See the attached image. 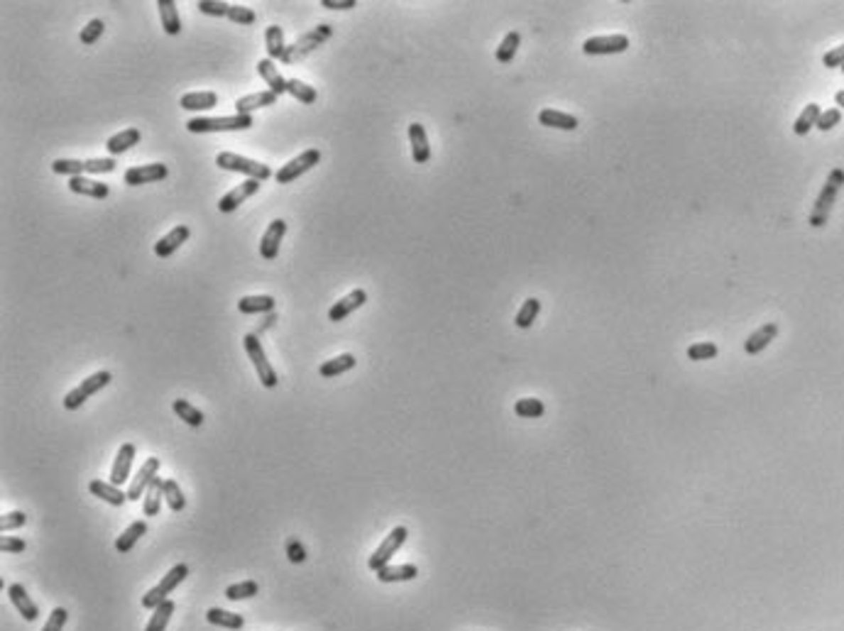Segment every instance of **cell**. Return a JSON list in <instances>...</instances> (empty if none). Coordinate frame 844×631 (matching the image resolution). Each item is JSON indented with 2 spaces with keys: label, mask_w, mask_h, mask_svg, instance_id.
Instances as JSON below:
<instances>
[{
  "label": "cell",
  "mask_w": 844,
  "mask_h": 631,
  "mask_svg": "<svg viewBox=\"0 0 844 631\" xmlns=\"http://www.w3.org/2000/svg\"><path fill=\"white\" fill-rule=\"evenodd\" d=\"M820 113H823V110H820L818 103H808L803 108V113L796 118V123H793V132H796V135H808V132L818 125Z\"/></svg>",
  "instance_id": "obj_36"
},
{
  "label": "cell",
  "mask_w": 844,
  "mask_h": 631,
  "mask_svg": "<svg viewBox=\"0 0 844 631\" xmlns=\"http://www.w3.org/2000/svg\"><path fill=\"white\" fill-rule=\"evenodd\" d=\"M228 20H233L235 25H252V22L257 20V15H255V10L245 8V5H230Z\"/></svg>",
  "instance_id": "obj_48"
},
{
  "label": "cell",
  "mask_w": 844,
  "mask_h": 631,
  "mask_svg": "<svg viewBox=\"0 0 844 631\" xmlns=\"http://www.w3.org/2000/svg\"><path fill=\"white\" fill-rule=\"evenodd\" d=\"M86 171L88 174H110V171H115V159L113 157L86 159Z\"/></svg>",
  "instance_id": "obj_51"
},
{
  "label": "cell",
  "mask_w": 844,
  "mask_h": 631,
  "mask_svg": "<svg viewBox=\"0 0 844 631\" xmlns=\"http://www.w3.org/2000/svg\"><path fill=\"white\" fill-rule=\"evenodd\" d=\"M164 502H167L172 512H181V509L186 507L184 492L179 490L176 480H164Z\"/></svg>",
  "instance_id": "obj_44"
},
{
  "label": "cell",
  "mask_w": 844,
  "mask_h": 631,
  "mask_svg": "<svg viewBox=\"0 0 844 631\" xmlns=\"http://www.w3.org/2000/svg\"><path fill=\"white\" fill-rule=\"evenodd\" d=\"M69 189L74 193H79V196H88V198H98V201H103V198H108V184H101V181L96 179H86V176H74V179L69 181Z\"/></svg>",
  "instance_id": "obj_23"
},
{
  "label": "cell",
  "mask_w": 844,
  "mask_h": 631,
  "mask_svg": "<svg viewBox=\"0 0 844 631\" xmlns=\"http://www.w3.org/2000/svg\"><path fill=\"white\" fill-rule=\"evenodd\" d=\"M0 548H3V553H22L27 548V544L22 539H15V536H3L0 539Z\"/></svg>",
  "instance_id": "obj_56"
},
{
  "label": "cell",
  "mask_w": 844,
  "mask_h": 631,
  "mask_svg": "<svg viewBox=\"0 0 844 631\" xmlns=\"http://www.w3.org/2000/svg\"><path fill=\"white\" fill-rule=\"evenodd\" d=\"M406 536H409V531H406V526H396V529H391L387 539H384L382 544H379L377 551H374L372 556H369L367 568H369V570H374V573H377L379 568L389 566L391 556H394V553L399 551L401 546H404Z\"/></svg>",
  "instance_id": "obj_8"
},
{
  "label": "cell",
  "mask_w": 844,
  "mask_h": 631,
  "mask_svg": "<svg viewBox=\"0 0 844 631\" xmlns=\"http://www.w3.org/2000/svg\"><path fill=\"white\" fill-rule=\"evenodd\" d=\"M779 335V323H764L759 330H754L752 335L747 338V343H744V350L749 352V355H759L761 350H766V347L771 345V340Z\"/></svg>",
  "instance_id": "obj_22"
},
{
  "label": "cell",
  "mask_w": 844,
  "mask_h": 631,
  "mask_svg": "<svg viewBox=\"0 0 844 631\" xmlns=\"http://www.w3.org/2000/svg\"><path fill=\"white\" fill-rule=\"evenodd\" d=\"M145 534H147V524L145 522H132L128 529H125L123 534L118 536V541H115V551H118L120 556H125V553H130L132 548H135V544Z\"/></svg>",
  "instance_id": "obj_31"
},
{
  "label": "cell",
  "mask_w": 844,
  "mask_h": 631,
  "mask_svg": "<svg viewBox=\"0 0 844 631\" xmlns=\"http://www.w3.org/2000/svg\"><path fill=\"white\" fill-rule=\"evenodd\" d=\"M8 597L10 602H13V607L22 614V619H27V622H35L37 617H40V610H37V605L30 600V595H27V590L22 588V585H10L8 588Z\"/></svg>",
  "instance_id": "obj_20"
},
{
  "label": "cell",
  "mask_w": 844,
  "mask_h": 631,
  "mask_svg": "<svg viewBox=\"0 0 844 631\" xmlns=\"http://www.w3.org/2000/svg\"><path fill=\"white\" fill-rule=\"evenodd\" d=\"M206 619H208V624H213V627H223V629H233V631L242 629V624H245V619H242L240 614L220 610V607H211V610L206 612Z\"/></svg>",
  "instance_id": "obj_33"
},
{
  "label": "cell",
  "mask_w": 844,
  "mask_h": 631,
  "mask_svg": "<svg viewBox=\"0 0 844 631\" xmlns=\"http://www.w3.org/2000/svg\"><path fill=\"white\" fill-rule=\"evenodd\" d=\"M823 64L827 66V69H837V66H844V44H840V47H835V49H830V52L825 54L823 57Z\"/></svg>",
  "instance_id": "obj_55"
},
{
  "label": "cell",
  "mask_w": 844,
  "mask_h": 631,
  "mask_svg": "<svg viewBox=\"0 0 844 631\" xmlns=\"http://www.w3.org/2000/svg\"><path fill=\"white\" fill-rule=\"evenodd\" d=\"M196 8L203 15H213V18H228L230 13V3H216V0H198Z\"/></svg>",
  "instance_id": "obj_46"
},
{
  "label": "cell",
  "mask_w": 844,
  "mask_h": 631,
  "mask_svg": "<svg viewBox=\"0 0 844 631\" xmlns=\"http://www.w3.org/2000/svg\"><path fill=\"white\" fill-rule=\"evenodd\" d=\"M277 93L272 91H257V93H250V96H242L235 101V113L240 115H252L257 108H267V105H274L277 103Z\"/></svg>",
  "instance_id": "obj_21"
},
{
  "label": "cell",
  "mask_w": 844,
  "mask_h": 631,
  "mask_svg": "<svg viewBox=\"0 0 844 631\" xmlns=\"http://www.w3.org/2000/svg\"><path fill=\"white\" fill-rule=\"evenodd\" d=\"M162 500H164V480L154 478V482L147 487L145 497H142V512H145V517H159Z\"/></svg>",
  "instance_id": "obj_29"
},
{
  "label": "cell",
  "mask_w": 844,
  "mask_h": 631,
  "mask_svg": "<svg viewBox=\"0 0 844 631\" xmlns=\"http://www.w3.org/2000/svg\"><path fill=\"white\" fill-rule=\"evenodd\" d=\"M514 411H516V416H521V419H539V416H543L546 406L541 399L526 397V399H519L514 404Z\"/></svg>",
  "instance_id": "obj_42"
},
{
  "label": "cell",
  "mask_w": 844,
  "mask_h": 631,
  "mask_svg": "<svg viewBox=\"0 0 844 631\" xmlns=\"http://www.w3.org/2000/svg\"><path fill=\"white\" fill-rule=\"evenodd\" d=\"M284 232H286V220L277 218V220H272V223H269V228L264 230V235L260 240L262 259H277L281 240H284Z\"/></svg>",
  "instance_id": "obj_14"
},
{
  "label": "cell",
  "mask_w": 844,
  "mask_h": 631,
  "mask_svg": "<svg viewBox=\"0 0 844 631\" xmlns=\"http://www.w3.org/2000/svg\"><path fill=\"white\" fill-rule=\"evenodd\" d=\"M539 123L546 125V127H556V130H578V118L570 113H563V110H556V108H543L541 113H539Z\"/></svg>",
  "instance_id": "obj_25"
},
{
  "label": "cell",
  "mask_w": 844,
  "mask_h": 631,
  "mask_svg": "<svg viewBox=\"0 0 844 631\" xmlns=\"http://www.w3.org/2000/svg\"><path fill=\"white\" fill-rule=\"evenodd\" d=\"M629 49L627 35H605V37H590L583 44V52L590 57H605V54H622Z\"/></svg>",
  "instance_id": "obj_10"
},
{
  "label": "cell",
  "mask_w": 844,
  "mask_h": 631,
  "mask_svg": "<svg viewBox=\"0 0 844 631\" xmlns=\"http://www.w3.org/2000/svg\"><path fill=\"white\" fill-rule=\"evenodd\" d=\"M110 379H113V374H110L108 370L93 372L91 377H86L79 387H74V389H71L69 394L64 397V399H62L64 409H66V411H76V409H81L86 404L88 397H93L96 392H101L106 384H110Z\"/></svg>",
  "instance_id": "obj_5"
},
{
  "label": "cell",
  "mask_w": 844,
  "mask_h": 631,
  "mask_svg": "<svg viewBox=\"0 0 844 631\" xmlns=\"http://www.w3.org/2000/svg\"><path fill=\"white\" fill-rule=\"evenodd\" d=\"M257 592H260V585L255 583V580H245V583H235L230 585L228 590H225V597L233 602L238 600H250V597H255Z\"/></svg>",
  "instance_id": "obj_43"
},
{
  "label": "cell",
  "mask_w": 844,
  "mask_h": 631,
  "mask_svg": "<svg viewBox=\"0 0 844 631\" xmlns=\"http://www.w3.org/2000/svg\"><path fill=\"white\" fill-rule=\"evenodd\" d=\"M27 524V514L25 512H8L3 514V519H0V531L3 534H8V531H15L20 529V526Z\"/></svg>",
  "instance_id": "obj_50"
},
{
  "label": "cell",
  "mask_w": 844,
  "mask_h": 631,
  "mask_svg": "<svg viewBox=\"0 0 844 631\" xmlns=\"http://www.w3.org/2000/svg\"><path fill=\"white\" fill-rule=\"evenodd\" d=\"M840 120H842V110L840 108H830V110H823V113H820L818 125H815V127L827 132V130H832V127L840 123Z\"/></svg>",
  "instance_id": "obj_53"
},
{
  "label": "cell",
  "mask_w": 844,
  "mask_h": 631,
  "mask_svg": "<svg viewBox=\"0 0 844 631\" xmlns=\"http://www.w3.org/2000/svg\"><path fill=\"white\" fill-rule=\"evenodd\" d=\"M409 142H411V157L416 164H426L431 159V147H428L426 127L421 123L409 125Z\"/></svg>",
  "instance_id": "obj_19"
},
{
  "label": "cell",
  "mask_w": 844,
  "mask_h": 631,
  "mask_svg": "<svg viewBox=\"0 0 844 631\" xmlns=\"http://www.w3.org/2000/svg\"><path fill=\"white\" fill-rule=\"evenodd\" d=\"M103 32H106V25H103V20H91V22H88V25L84 27V30H81L79 40H81V44H93L96 40H101Z\"/></svg>",
  "instance_id": "obj_47"
},
{
  "label": "cell",
  "mask_w": 844,
  "mask_h": 631,
  "mask_svg": "<svg viewBox=\"0 0 844 631\" xmlns=\"http://www.w3.org/2000/svg\"><path fill=\"white\" fill-rule=\"evenodd\" d=\"M321 162V152L318 149H303L299 157L289 159L279 171H277V184H291L299 176H303L306 171H311L316 164Z\"/></svg>",
  "instance_id": "obj_9"
},
{
  "label": "cell",
  "mask_w": 844,
  "mask_h": 631,
  "mask_svg": "<svg viewBox=\"0 0 844 631\" xmlns=\"http://www.w3.org/2000/svg\"><path fill=\"white\" fill-rule=\"evenodd\" d=\"M323 8L328 10H347V8H355V0H323Z\"/></svg>",
  "instance_id": "obj_57"
},
{
  "label": "cell",
  "mask_w": 844,
  "mask_h": 631,
  "mask_svg": "<svg viewBox=\"0 0 844 631\" xmlns=\"http://www.w3.org/2000/svg\"><path fill=\"white\" fill-rule=\"evenodd\" d=\"M174 610H176L174 602H172V600H164L162 605H159L157 610H154L150 624L145 627V631H164V629H167V624H169V619H172Z\"/></svg>",
  "instance_id": "obj_38"
},
{
  "label": "cell",
  "mask_w": 844,
  "mask_h": 631,
  "mask_svg": "<svg viewBox=\"0 0 844 631\" xmlns=\"http://www.w3.org/2000/svg\"><path fill=\"white\" fill-rule=\"evenodd\" d=\"M186 575H189V566H184V563L174 566L162 580H159V585H154V588L142 597V607H145V610H157V607L167 600V595H172V592L184 583Z\"/></svg>",
  "instance_id": "obj_4"
},
{
  "label": "cell",
  "mask_w": 844,
  "mask_h": 631,
  "mask_svg": "<svg viewBox=\"0 0 844 631\" xmlns=\"http://www.w3.org/2000/svg\"><path fill=\"white\" fill-rule=\"evenodd\" d=\"M242 345H245L247 357H250L252 365H255L257 379L262 382V387H267V389H274V387H277V372H274V367L269 365L267 355H264V347H262V343H260V338H257V333H247L245 338H242Z\"/></svg>",
  "instance_id": "obj_6"
},
{
  "label": "cell",
  "mask_w": 844,
  "mask_h": 631,
  "mask_svg": "<svg viewBox=\"0 0 844 631\" xmlns=\"http://www.w3.org/2000/svg\"><path fill=\"white\" fill-rule=\"evenodd\" d=\"M355 362H357L355 355L343 352V355H335L333 360H325L321 367H318V372H321V377H338L343 372H350L355 367Z\"/></svg>",
  "instance_id": "obj_32"
},
{
  "label": "cell",
  "mask_w": 844,
  "mask_h": 631,
  "mask_svg": "<svg viewBox=\"0 0 844 631\" xmlns=\"http://www.w3.org/2000/svg\"><path fill=\"white\" fill-rule=\"evenodd\" d=\"M66 619H69V612H66L64 607H54L52 614H49V619H47V624L42 627V631H62L64 624H66Z\"/></svg>",
  "instance_id": "obj_52"
},
{
  "label": "cell",
  "mask_w": 844,
  "mask_h": 631,
  "mask_svg": "<svg viewBox=\"0 0 844 631\" xmlns=\"http://www.w3.org/2000/svg\"><path fill=\"white\" fill-rule=\"evenodd\" d=\"M286 93H291V96L296 98V101H301V103H316V98H318V93H316V88L313 86H308V84H303V81H299V79H289L286 81Z\"/></svg>",
  "instance_id": "obj_41"
},
{
  "label": "cell",
  "mask_w": 844,
  "mask_h": 631,
  "mask_svg": "<svg viewBox=\"0 0 844 631\" xmlns=\"http://www.w3.org/2000/svg\"><path fill=\"white\" fill-rule=\"evenodd\" d=\"M189 235H191V230L186 228V225H176V228H172L164 237H159V242H154V252H157V257L164 259V257H169V254H174L186 240H189Z\"/></svg>",
  "instance_id": "obj_18"
},
{
  "label": "cell",
  "mask_w": 844,
  "mask_h": 631,
  "mask_svg": "<svg viewBox=\"0 0 844 631\" xmlns=\"http://www.w3.org/2000/svg\"><path fill=\"white\" fill-rule=\"evenodd\" d=\"M54 174H62V176H81L86 171V162H81V159H54L52 164Z\"/></svg>",
  "instance_id": "obj_45"
},
{
  "label": "cell",
  "mask_w": 844,
  "mask_h": 631,
  "mask_svg": "<svg viewBox=\"0 0 844 631\" xmlns=\"http://www.w3.org/2000/svg\"><path fill=\"white\" fill-rule=\"evenodd\" d=\"M842 184H844V169H832L825 181V186H823V191H820L818 201H815L813 213H810V225H813V228H823L825 220L830 218V210L835 206V198H837V193H840Z\"/></svg>",
  "instance_id": "obj_1"
},
{
  "label": "cell",
  "mask_w": 844,
  "mask_h": 631,
  "mask_svg": "<svg viewBox=\"0 0 844 631\" xmlns=\"http://www.w3.org/2000/svg\"><path fill=\"white\" fill-rule=\"evenodd\" d=\"M717 355V345L715 343H695V345L688 347V357L691 360H713Z\"/></svg>",
  "instance_id": "obj_49"
},
{
  "label": "cell",
  "mask_w": 844,
  "mask_h": 631,
  "mask_svg": "<svg viewBox=\"0 0 844 631\" xmlns=\"http://www.w3.org/2000/svg\"><path fill=\"white\" fill-rule=\"evenodd\" d=\"M286 556H289L291 563H303L306 561V548L301 546V541L286 539Z\"/></svg>",
  "instance_id": "obj_54"
},
{
  "label": "cell",
  "mask_w": 844,
  "mask_h": 631,
  "mask_svg": "<svg viewBox=\"0 0 844 631\" xmlns=\"http://www.w3.org/2000/svg\"><path fill=\"white\" fill-rule=\"evenodd\" d=\"M264 44H267V54L272 62H277V59L284 57L286 52V44H284V30L277 25H269L267 30H264Z\"/></svg>",
  "instance_id": "obj_35"
},
{
  "label": "cell",
  "mask_w": 844,
  "mask_h": 631,
  "mask_svg": "<svg viewBox=\"0 0 844 631\" xmlns=\"http://www.w3.org/2000/svg\"><path fill=\"white\" fill-rule=\"evenodd\" d=\"M216 164L220 169L238 171V174H245L255 181H267L269 176H272V169H269L267 164L255 162V159L242 157V154H235V152H220L216 157Z\"/></svg>",
  "instance_id": "obj_3"
},
{
  "label": "cell",
  "mask_w": 844,
  "mask_h": 631,
  "mask_svg": "<svg viewBox=\"0 0 844 631\" xmlns=\"http://www.w3.org/2000/svg\"><path fill=\"white\" fill-rule=\"evenodd\" d=\"M157 8H159V20H162L164 32H167V35H179L181 18H179V10H176L174 0H157Z\"/></svg>",
  "instance_id": "obj_30"
},
{
  "label": "cell",
  "mask_w": 844,
  "mask_h": 631,
  "mask_svg": "<svg viewBox=\"0 0 844 631\" xmlns=\"http://www.w3.org/2000/svg\"><path fill=\"white\" fill-rule=\"evenodd\" d=\"M835 103L840 105V108H844V91H837V96H835Z\"/></svg>",
  "instance_id": "obj_58"
},
{
  "label": "cell",
  "mask_w": 844,
  "mask_h": 631,
  "mask_svg": "<svg viewBox=\"0 0 844 631\" xmlns=\"http://www.w3.org/2000/svg\"><path fill=\"white\" fill-rule=\"evenodd\" d=\"M159 458H147L142 463V468L137 470L135 480H132L130 490H128V500L130 502H140V497H145L147 487L154 482V478H159Z\"/></svg>",
  "instance_id": "obj_11"
},
{
  "label": "cell",
  "mask_w": 844,
  "mask_h": 631,
  "mask_svg": "<svg viewBox=\"0 0 844 631\" xmlns=\"http://www.w3.org/2000/svg\"><path fill=\"white\" fill-rule=\"evenodd\" d=\"M842 74H844V66H842Z\"/></svg>",
  "instance_id": "obj_59"
},
{
  "label": "cell",
  "mask_w": 844,
  "mask_h": 631,
  "mask_svg": "<svg viewBox=\"0 0 844 631\" xmlns=\"http://www.w3.org/2000/svg\"><path fill=\"white\" fill-rule=\"evenodd\" d=\"M257 74L262 76L264 84L269 86V91H272V93H277V96H281V93H286V79L279 74L277 64H274L269 57H267V59H260V62H257Z\"/></svg>",
  "instance_id": "obj_24"
},
{
  "label": "cell",
  "mask_w": 844,
  "mask_h": 631,
  "mask_svg": "<svg viewBox=\"0 0 844 631\" xmlns=\"http://www.w3.org/2000/svg\"><path fill=\"white\" fill-rule=\"evenodd\" d=\"M179 105L184 110H211L218 105V93L216 91H194V93H184Z\"/></svg>",
  "instance_id": "obj_27"
},
{
  "label": "cell",
  "mask_w": 844,
  "mask_h": 631,
  "mask_svg": "<svg viewBox=\"0 0 844 631\" xmlns=\"http://www.w3.org/2000/svg\"><path fill=\"white\" fill-rule=\"evenodd\" d=\"M374 575H377V580H379V583H384V585H389V583H409V580H413L418 575V568L411 566V563H406V566H384V568H379Z\"/></svg>",
  "instance_id": "obj_26"
},
{
  "label": "cell",
  "mask_w": 844,
  "mask_h": 631,
  "mask_svg": "<svg viewBox=\"0 0 844 631\" xmlns=\"http://www.w3.org/2000/svg\"><path fill=\"white\" fill-rule=\"evenodd\" d=\"M519 44H521L519 32H507L504 40H502V44L497 47V62L499 64H509L512 59L516 57V49H519Z\"/></svg>",
  "instance_id": "obj_40"
},
{
  "label": "cell",
  "mask_w": 844,
  "mask_h": 631,
  "mask_svg": "<svg viewBox=\"0 0 844 631\" xmlns=\"http://www.w3.org/2000/svg\"><path fill=\"white\" fill-rule=\"evenodd\" d=\"M88 492H91L93 497H98V500H103L110 507H123L125 502H130L128 492H123L113 482H106V480H91V482H88Z\"/></svg>",
  "instance_id": "obj_16"
},
{
  "label": "cell",
  "mask_w": 844,
  "mask_h": 631,
  "mask_svg": "<svg viewBox=\"0 0 844 631\" xmlns=\"http://www.w3.org/2000/svg\"><path fill=\"white\" fill-rule=\"evenodd\" d=\"M260 184H262V181H255V179L242 181V184H238L235 189H230L223 198H220L218 210H220V213H233V210H238V206L245 201V198H250L252 193L260 191Z\"/></svg>",
  "instance_id": "obj_13"
},
{
  "label": "cell",
  "mask_w": 844,
  "mask_h": 631,
  "mask_svg": "<svg viewBox=\"0 0 844 631\" xmlns=\"http://www.w3.org/2000/svg\"><path fill=\"white\" fill-rule=\"evenodd\" d=\"M539 311H541V301H539V298H534V296L526 298V301L521 303L519 311H516V318H514L516 328H521V330L531 328L534 320H536V316H539Z\"/></svg>",
  "instance_id": "obj_37"
},
{
  "label": "cell",
  "mask_w": 844,
  "mask_h": 631,
  "mask_svg": "<svg viewBox=\"0 0 844 631\" xmlns=\"http://www.w3.org/2000/svg\"><path fill=\"white\" fill-rule=\"evenodd\" d=\"M132 463H135V446H132V443H123V446H120V451H118V455H115V460H113L110 482L118 485V487L123 482H128Z\"/></svg>",
  "instance_id": "obj_15"
},
{
  "label": "cell",
  "mask_w": 844,
  "mask_h": 631,
  "mask_svg": "<svg viewBox=\"0 0 844 631\" xmlns=\"http://www.w3.org/2000/svg\"><path fill=\"white\" fill-rule=\"evenodd\" d=\"M274 298L267 294L260 296H242L238 301V311L240 313H272L274 311Z\"/></svg>",
  "instance_id": "obj_34"
},
{
  "label": "cell",
  "mask_w": 844,
  "mask_h": 631,
  "mask_svg": "<svg viewBox=\"0 0 844 631\" xmlns=\"http://www.w3.org/2000/svg\"><path fill=\"white\" fill-rule=\"evenodd\" d=\"M330 35H333V27H330V25H318L316 30L306 32V35L299 37V40L291 44V47H286V52H284V57H281V62H284V64L299 62V59H303L306 54H311L313 49L321 47V44H323L325 40H330Z\"/></svg>",
  "instance_id": "obj_7"
},
{
  "label": "cell",
  "mask_w": 844,
  "mask_h": 631,
  "mask_svg": "<svg viewBox=\"0 0 844 631\" xmlns=\"http://www.w3.org/2000/svg\"><path fill=\"white\" fill-rule=\"evenodd\" d=\"M365 301H367V291H365V289H355V291H350V294L343 296V298H340V301H335L333 306H330L328 318H330V320H335V323H338V320L347 318V316H350L352 311H357V308H360V306H365Z\"/></svg>",
  "instance_id": "obj_17"
},
{
  "label": "cell",
  "mask_w": 844,
  "mask_h": 631,
  "mask_svg": "<svg viewBox=\"0 0 844 631\" xmlns=\"http://www.w3.org/2000/svg\"><path fill=\"white\" fill-rule=\"evenodd\" d=\"M255 125V120H252V115H225V118H191L189 123H186V130L189 132H196V135H201V132H230V130H250V127Z\"/></svg>",
  "instance_id": "obj_2"
},
{
  "label": "cell",
  "mask_w": 844,
  "mask_h": 631,
  "mask_svg": "<svg viewBox=\"0 0 844 631\" xmlns=\"http://www.w3.org/2000/svg\"><path fill=\"white\" fill-rule=\"evenodd\" d=\"M169 169L167 164H140V167H130L125 171V184L128 186H142V184H154V181L167 179Z\"/></svg>",
  "instance_id": "obj_12"
},
{
  "label": "cell",
  "mask_w": 844,
  "mask_h": 631,
  "mask_svg": "<svg viewBox=\"0 0 844 631\" xmlns=\"http://www.w3.org/2000/svg\"><path fill=\"white\" fill-rule=\"evenodd\" d=\"M140 140H142L140 130H137V127H128V130H123V132H118V135L110 137V140L106 142V147H108L110 157H115V154H123V152H128L130 147L140 145Z\"/></svg>",
  "instance_id": "obj_28"
},
{
  "label": "cell",
  "mask_w": 844,
  "mask_h": 631,
  "mask_svg": "<svg viewBox=\"0 0 844 631\" xmlns=\"http://www.w3.org/2000/svg\"><path fill=\"white\" fill-rule=\"evenodd\" d=\"M172 409H174V414H176V416H179L181 421H184V424L196 426V428L203 424V414L198 411V409H196L191 401H186V399H174Z\"/></svg>",
  "instance_id": "obj_39"
}]
</instances>
